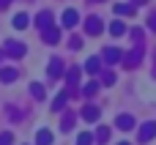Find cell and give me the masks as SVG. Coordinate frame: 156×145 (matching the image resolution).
Returning a JSON list of instances; mask_svg holds the SVG:
<instances>
[{"label": "cell", "mask_w": 156, "mask_h": 145, "mask_svg": "<svg viewBox=\"0 0 156 145\" xmlns=\"http://www.w3.org/2000/svg\"><path fill=\"white\" fill-rule=\"evenodd\" d=\"M90 140H93V134H88V132H85V134H80V137H77V145H90Z\"/></svg>", "instance_id": "obj_21"}, {"label": "cell", "mask_w": 156, "mask_h": 145, "mask_svg": "<svg viewBox=\"0 0 156 145\" xmlns=\"http://www.w3.org/2000/svg\"><path fill=\"white\" fill-rule=\"evenodd\" d=\"M96 137H99V143H104V140L110 137V129H107V126H99V132H96Z\"/></svg>", "instance_id": "obj_20"}, {"label": "cell", "mask_w": 156, "mask_h": 145, "mask_svg": "<svg viewBox=\"0 0 156 145\" xmlns=\"http://www.w3.org/2000/svg\"><path fill=\"white\" fill-rule=\"evenodd\" d=\"M101 58H104L107 63H121V60H123V55H121V49H118V47H107Z\"/></svg>", "instance_id": "obj_4"}, {"label": "cell", "mask_w": 156, "mask_h": 145, "mask_svg": "<svg viewBox=\"0 0 156 145\" xmlns=\"http://www.w3.org/2000/svg\"><path fill=\"white\" fill-rule=\"evenodd\" d=\"M0 80L3 82H14L16 80V69H0Z\"/></svg>", "instance_id": "obj_14"}, {"label": "cell", "mask_w": 156, "mask_h": 145, "mask_svg": "<svg viewBox=\"0 0 156 145\" xmlns=\"http://www.w3.org/2000/svg\"><path fill=\"white\" fill-rule=\"evenodd\" d=\"M96 90H99V82H93V80H90V82H88V85H85V88H82V93H85V96H88V99H90V96H93V93H96Z\"/></svg>", "instance_id": "obj_17"}, {"label": "cell", "mask_w": 156, "mask_h": 145, "mask_svg": "<svg viewBox=\"0 0 156 145\" xmlns=\"http://www.w3.org/2000/svg\"><path fill=\"white\" fill-rule=\"evenodd\" d=\"M115 82V74H104V85H112Z\"/></svg>", "instance_id": "obj_26"}, {"label": "cell", "mask_w": 156, "mask_h": 145, "mask_svg": "<svg viewBox=\"0 0 156 145\" xmlns=\"http://www.w3.org/2000/svg\"><path fill=\"white\" fill-rule=\"evenodd\" d=\"M8 3H11V0H0V8H3V5H8Z\"/></svg>", "instance_id": "obj_28"}, {"label": "cell", "mask_w": 156, "mask_h": 145, "mask_svg": "<svg viewBox=\"0 0 156 145\" xmlns=\"http://www.w3.org/2000/svg\"><path fill=\"white\" fill-rule=\"evenodd\" d=\"M85 33H88V36H99V33H101L99 16H88V19H85Z\"/></svg>", "instance_id": "obj_3"}, {"label": "cell", "mask_w": 156, "mask_h": 145, "mask_svg": "<svg viewBox=\"0 0 156 145\" xmlns=\"http://www.w3.org/2000/svg\"><path fill=\"white\" fill-rule=\"evenodd\" d=\"M36 22H38V27H44V30H47V27L52 25V11H41V14L36 16Z\"/></svg>", "instance_id": "obj_9"}, {"label": "cell", "mask_w": 156, "mask_h": 145, "mask_svg": "<svg viewBox=\"0 0 156 145\" xmlns=\"http://www.w3.org/2000/svg\"><path fill=\"white\" fill-rule=\"evenodd\" d=\"M3 49H5L11 58H22V55L27 52V49H25V44H19V41H5V47H3Z\"/></svg>", "instance_id": "obj_1"}, {"label": "cell", "mask_w": 156, "mask_h": 145, "mask_svg": "<svg viewBox=\"0 0 156 145\" xmlns=\"http://www.w3.org/2000/svg\"><path fill=\"white\" fill-rule=\"evenodd\" d=\"M58 38H60V30L58 27H47L44 30V41L47 44H58Z\"/></svg>", "instance_id": "obj_10"}, {"label": "cell", "mask_w": 156, "mask_h": 145, "mask_svg": "<svg viewBox=\"0 0 156 145\" xmlns=\"http://www.w3.org/2000/svg\"><path fill=\"white\" fill-rule=\"evenodd\" d=\"M77 19H80V16H77V11H74V8H66V11H63V25H66V27H74V25H77Z\"/></svg>", "instance_id": "obj_5"}, {"label": "cell", "mask_w": 156, "mask_h": 145, "mask_svg": "<svg viewBox=\"0 0 156 145\" xmlns=\"http://www.w3.org/2000/svg\"><path fill=\"white\" fill-rule=\"evenodd\" d=\"M121 145H129V143H121Z\"/></svg>", "instance_id": "obj_30"}, {"label": "cell", "mask_w": 156, "mask_h": 145, "mask_svg": "<svg viewBox=\"0 0 156 145\" xmlns=\"http://www.w3.org/2000/svg\"><path fill=\"white\" fill-rule=\"evenodd\" d=\"M30 93H33V99H44V88H41L38 82H33V85H30Z\"/></svg>", "instance_id": "obj_18"}, {"label": "cell", "mask_w": 156, "mask_h": 145, "mask_svg": "<svg viewBox=\"0 0 156 145\" xmlns=\"http://www.w3.org/2000/svg\"><path fill=\"white\" fill-rule=\"evenodd\" d=\"M154 137H156V121H151L140 129V143H151Z\"/></svg>", "instance_id": "obj_2"}, {"label": "cell", "mask_w": 156, "mask_h": 145, "mask_svg": "<svg viewBox=\"0 0 156 145\" xmlns=\"http://www.w3.org/2000/svg\"><path fill=\"white\" fill-rule=\"evenodd\" d=\"M60 69H63V63H60L58 58H52V60H49V77H52V80L60 77Z\"/></svg>", "instance_id": "obj_13"}, {"label": "cell", "mask_w": 156, "mask_h": 145, "mask_svg": "<svg viewBox=\"0 0 156 145\" xmlns=\"http://www.w3.org/2000/svg\"><path fill=\"white\" fill-rule=\"evenodd\" d=\"M137 63H140V52H134V55L126 58V66H137Z\"/></svg>", "instance_id": "obj_24"}, {"label": "cell", "mask_w": 156, "mask_h": 145, "mask_svg": "<svg viewBox=\"0 0 156 145\" xmlns=\"http://www.w3.org/2000/svg\"><path fill=\"white\" fill-rule=\"evenodd\" d=\"M134 3H145V0H134Z\"/></svg>", "instance_id": "obj_29"}, {"label": "cell", "mask_w": 156, "mask_h": 145, "mask_svg": "<svg viewBox=\"0 0 156 145\" xmlns=\"http://www.w3.org/2000/svg\"><path fill=\"white\" fill-rule=\"evenodd\" d=\"M115 126H118V129H123V132H129V129L134 126V118H132V115H118Z\"/></svg>", "instance_id": "obj_7"}, {"label": "cell", "mask_w": 156, "mask_h": 145, "mask_svg": "<svg viewBox=\"0 0 156 145\" xmlns=\"http://www.w3.org/2000/svg\"><path fill=\"white\" fill-rule=\"evenodd\" d=\"M77 80H80V69H71L69 71V85H77Z\"/></svg>", "instance_id": "obj_22"}, {"label": "cell", "mask_w": 156, "mask_h": 145, "mask_svg": "<svg viewBox=\"0 0 156 145\" xmlns=\"http://www.w3.org/2000/svg\"><path fill=\"white\" fill-rule=\"evenodd\" d=\"M36 145H52V132L49 129H41L36 134Z\"/></svg>", "instance_id": "obj_8"}, {"label": "cell", "mask_w": 156, "mask_h": 145, "mask_svg": "<svg viewBox=\"0 0 156 145\" xmlns=\"http://www.w3.org/2000/svg\"><path fill=\"white\" fill-rule=\"evenodd\" d=\"M27 25H30V16H27V14H16V16H14V27H16V30H22V27H27Z\"/></svg>", "instance_id": "obj_12"}, {"label": "cell", "mask_w": 156, "mask_h": 145, "mask_svg": "<svg viewBox=\"0 0 156 145\" xmlns=\"http://www.w3.org/2000/svg\"><path fill=\"white\" fill-rule=\"evenodd\" d=\"M71 126H74V118H71V115H66V118H63V129H66V132H69V129H71Z\"/></svg>", "instance_id": "obj_25"}, {"label": "cell", "mask_w": 156, "mask_h": 145, "mask_svg": "<svg viewBox=\"0 0 156 145\" xmlns=\"http://www.w3.org/2000/svg\"><path fill=\"white\" fill-rule=\"evenodd\" d=\"M66 101H69V90H60V93H58V99L52 101V110H55V112H58V110H63V104H66Z\"/></svg>", "instance_id": "obj_11"}, {"label": "cell", "mask_w": 156, "mask_h": 145, "mask_svg": "<svg viewBox=\"0 0 156 145\" xmlns=\"http://www.w3.org/2000/svg\"><path fill=\"white\" fill-rule=\"evenodd\" d=\"M115 11H118V14H134V8H132V5H126V3H118V5H115Z\"/></svg>", "instance_id": "obj_19"}, {"label": "cell", "mask_w": 156, "mask_h": 145, "mask_svg": "<svg viewBox=\"0 0 156 145\" xmlns=\"http://www.w3.org/2000/svg\"><path fill=\"white\" fill-rule=\"evenodd\" d=\"M96 3H99V0H96Z\"/></svg>", "instance_id": "obj_31"}, {"label": "cell", "mask_w": 156, "mask_h": 145, "mask_svg": "<svg viewBox=\"0 0 156 145\" xmlns=\"http://www.w3.org/2000/svg\"><path fill=\"white\" fill-rule=\"evenodd\" d=\"M110 33H112V36H123V33H126V27H123V22H118V19H115V22L110 25Z\"/></svg>", "instance_id": "obj_16"}, {"label": "cell", "mask_w": 156, "mask_h": 145, "mask_svg": "<svg viewBox=\"0 0 156 145\" xmlns=\"http://www.w3.org/2000/svg\"><path fill=\"white\" fill-rule=\"evenodd\" d=\"M99 63H101L99 58H88V60H85V71H90V74H96V71H99Z\"/></svg>", "instance_id": "obj_15"}, {"label": "cell", "mask_w": 156, "mask_h": 145, "mask_svg": "<svg viewBox=\"0 0 156 145\" xmlns=\"http://www.w3.org/2000/svg\"><path fill=\"white\" fill-rule=\"evenodd\" d=\"M148 25H151V27L156 30V14H151V16H148Z\"/></svg>", "instance_id": "obj_27"}, {"label": "cell", "mask_w": 156, "mask_h": 145, "mask_svg": "<svg viewBox=\"0 0 156 145\" xmlns=\"http://www.w3.org/2000/svg\"><path fill=\"white\" fill-rule=\"evenodd\" d=\"M11 143H14L11 132H3V134H0V145H11Z\"/></svg>", "instance_id": "obj_23"}, {"label": "cell", "mask_w": 156, "mask_h": 145, "mask_svg": "<svg viewBox=\"0 0 156 145\" xmlns=\"http://www.w3.org/2000/svg\"><path fill=\"white\" fill-rule=\"evenodd\" d=\"M82 118H85L88 123H96V121H99V107H90V104H88V107L82 110Z\"/></svg>", "instance_id": "obj_6"}]
</instances>
